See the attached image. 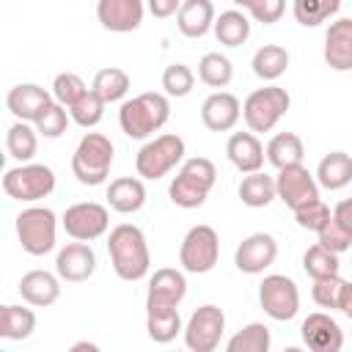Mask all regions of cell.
Here are the masks:
<instances>
[{
  "mask_svg": "<svg viewBox=\"0 0 352 352\" xmlns=\"http://www.w3.org/2000/svg\"><path fill=\"white\" fill-rule=\"evenodd\" d=\"M107 256L121 280H140L148 275V267H151L148 242H146V234L132 223H121L110 228Z\"/></svg>",
  "mask_w": 352,
  "mask_h": 352,
  "instance_id": "obj_1",
  "label": "cell"
},
{
  "mask_svg": "<svg viewBox=\"0 0 352 352\" xmlns=\"http://www.w3.org/2000/svg\"><path fill=\"white\" fill-rule=\"evenodd\" d=\"M170 118V102L168 94H157V91H146L138 94L132 99H126L118 110V124L121 132L126 138L143 140L154 132H160Z\"/></svg>",
  "mask_w": 352,
  "mask_h": 352,
  "instance_id": "obj_2",
  "label": "cell"
},
{
  "mask_svg": "<svg viewBox=\"0 0 352 352\" xmlns=\"http://www.w3.org/2000/svg\"><path fill=\"white\" fill-rule=\"evenodd\" d=\"M214 182H217L214 162L206 160V157H192V160L182 162L179 173L173 176V182L168 187V195L182 209H198L209 198Z\"/></svg>",
  "mask_w": 352,
  "mask_h": 352,
  "instance_id": "obj_3",
  "label": "cell"
},
{
  "mask_svg": "<svg viewBox=\"0 0 352 352\" xmlns=\"http://www.w3.org/2000/svg\"><path fill=\"white\" fill-rule=\"evenodd\" d=\"M113 143L107 135L102 132H85L82 140L77 143L74 154H72V173L80 184L96 187L104 184L110 176V165H113Z\"/></svg>",
  "mask_w": 352,
  "mask_h": 352,
  "instance_id": "obj_4",
  "label": "cell"
},
{
  "mask_svg": "<svg viewBox=\"0 0 352 352\" xmlns=\"http://www.w3.org/2000/svg\"><path fill=\"white\" fill-rule=\"evenodd\" d=\"M58 217L50 206H28L16 214V239L25 253L44 256L55 248Z\"/></svg>",
  "mask_w": 352,
  "mask_h": 352,
  "instance_id": "obj_5",
  "label": "cell"
},
{
  "mask_svg": "<svg viewBox=\"0 0 352 352\" xmlns=\"http://www.w3.org/2000/svg\"><path fill=\"white\" fill-rule=\"evenodd\" d=\"M3 190L8 198L22 204H36L47 198L55 190V173L50 165L41 162H22L16 168H8L3 176Z\"/></svg>",
  "mask_w": 352,
  "mask_h": 352,
  "instance_id": "obj_6",
  "label": "cell"
},
{
  "mask_svg": "<svg viewBox=\"0 0 352 352\" xmlns=\"http://www.w3.org/2000/svg\"><path fill=\"white\" fill-rule=\"evenodd\" d=\"M289 104H292V99H289L286 88L264 85V88H256L253 94H248V99L242 104V118L250 132H270L286 116Z\"/></svg>",
  "mask_w": 352,
  "mask_h": 352,
  "instance_id": "obj_7",
  "label": "cell"
},
{
  "mask_svg": "<svg viewBox=\"0 0 352 352\" xmlns=\"http://www.w3.org/2000/svg\"><path fill=\"white\" fill-rule=\"evenodd\" d=\"M184 160V140L173 132L157 135L154 140L143 143V148L135 157V170L140 179H162L165 173H170L179 162Z\"/></svg>",
  "mask_w": 352,
  "mask_h": 352,
  "instance_id": "obj_8",
  "label": "cell"
},
{
  "mask_svg": "<svg viewBox=\"0 0 352 352\" xmlns=\"http://www.w3.org/2000/svg\"><path fill=\"white\" fill-rule=\"evenodd\" d=\"M220 258V236L212 226L206 223H198L192 226L184 239H182V248H179V264L184 272H192V275H204L209 270H214Z\"/></svg>",
  "mask_w": 352,
  "mask_h": 352,
  "instance_id": "obj_9",
  "label": "cell"
},
{
  "mask_svg": "<svg viewBox=\"0 0 352 352\" xmlns=\"http://www.w3.org/2000/svg\"><path fill=\"white\" fill-rule=\"evenodd\" d=\"M258 305L275 322H289L300 311V289L289 275H264L258 283Z\"/></svg>",
  "mask_w": 352,
  "mask_h": 352,
  "instance_id": "obj_10",
  "label": "cell"
},
{
  "mask_svg": "<svg viewBox=\"0 0 352 352\" xmlns=\"http://www.w3.org/2000/svg\"><path fill=\"white\" fill-rule=\"evenodd\" d=\"M223 330H226V314H223V308L206 302V305L195 308L192 316H190V322L184 324V344L192 352H214L220 346Z\"/></svg>",
  "mask_w": 352,
  "mask_h": 352,
  "instance_id": "obj_11",
  "label": "cell"
},
{
  "mask_svg": "<svg viewBox=\"0 0 352 352\" xmlns=\"http://www.w3.org/2000/svg\"><path fill=\"white\" fill-rule=\"evenodd\" d=\"M60 226L66 228V234L72 239H80V242H94L99 236L107 234L110 228V214H107V206L96 204V201H80V204H72L63 217H60Z\"/></svg>",
  "mask_w": 352,
  "mask_h": 352,
  "instance_id": "obj_12",
  "label": "cell"
},
{
  "mask_svg": "<svg viewBox=\"0 0 352 352\" xmlns=\"http://www.w3.org/2000/svg\"><path fill=\"white\" fill-rule=\"evenodd\" d=\"M275 187H278V198L294 212L300 206H305L308 201L319 198V182L316 176L300 162V165H289L280 168L275 176Z\"/></svg>",
  "mask_w": 352,
  "mask_h": 352,
  "instance_id": "obj_13",
  "label": "cell"
},
{
  "mask_svg": "<svg viewBox=\"0 0 352 352\" xmlns=\"http://www.w3.org/2000/svg\"><path fill=\"white\" fill-rule=\"evenodd\" d=\"M278 258V242L272 234H264V231H256L250 236H245L239 245H236V253H234V264L239 272H248V275H258L264 272L267 267H272Z\"/></svg>",
  "mask_w": 352,
  "mask_h": 352,
  "instance_id": "obj_14",
  "label": "cell"
},
{
  "mask_svg": "<svg viewBox=\"0 0 352 352\" xmlns=\"http://www.w3.org/2000/svg\"><path fill=\"white\" fill-rule=\"evenodd\" d=\"M184 297H187V278H184V272H179L173 267H162L148 280L146 311H151V308H179V302Z\"/></svg>",
  "mask_w": 352,
  "mask_h": 352,
  "instance_id": "obj_15",
  "label": "cell"
},
{
  "mask_svg": "<svg viewBox=\"0 0 352 352\" xmlns=\"http://www.w3.org/2000/svg\"><path fill=\"white\" fill-rule=\"evenodd\" d=\"M146 14L143 0H96V19L110 33H132Z\"/></svg>",
  "mask_w": 352,
  "mask_h": 352,
  "instance_id": "obj_16",
  "label": "cell"
},
{
  "mask_svg": "<svg viewBox=\"0 0 352 352\" xmlns=\"http://www.w3.org/2000/svg\"><path fill=\"white\" fill-rule=\"evenodd\" d=\"M55 272L66 283H82L96 272V253L88 242H69L55 256Z\"/></svg>",
  "mask_w": 352,
  "mask_h": 352,
  "instance_id": "obj_17",
  "label": "cell"
},
{
  "mask_svg": "<svg viewBox=\"0 0 352 352\" xmlns=\"http://www.w3.org/2000/svg\"><path fill=\"white\" fill-rule=\"evenodd\" d=\"M300 336H302V344L314 352H341L344 346V330L330 314H322V311L308 314L302 319Z\"/></svg>",
  "mask_w": 352,
  "mask_h": 352,
  "instance_id": "obj_18",
  "label": "cell"
},
{
  "mask_svg": "<svg viewBox=\"0 0 352 352\" xmlns=\"http://www.w3.org/2000/svg\"><path fill=\"white\" fill-rule=\"evenodd\" d=\"M242 118V104L228 91H214L201 104V121L209 132H228Z\"/></svg>",
  "mask_w": 352,
  "mask_h": 352,
  "instance_id": "obj_19",
  "label": "cell"
},
{
  "mask_svg": "<svg viewBox=\"0 0 352 352\" xmlns=\"http://www.w3.org/2000/svg\"><path fill=\"white\" fill-rule=\"evenodd\" d=\"M50 102H52V94L44 91L41 85H36V82H19L6 96V107L11 110V116L16 121H30V124L41 116V110Z\"/></svg>",
  "mask_w": 352,
  "mask_h": 352,
  "instance_id": "obj_20",
  "label": "cell"
},
{
  "mask_svg": "<svg viewBox=\"0 0 352 352\" xmlns=\"http://www.w3.org/2000/svg\"><path fill=\"white\" fill-rule=\"evenodd\" d=\"M324 63L333 72H349L352 69V19H336L330 22L324 33Z\"/></svg>",
  "mask_w": 352,
  "mask_h": 352,
  "instance_id": "obj_21",
  "label": "cell"
},
{
  "mask_svg": "<svg viewBox=\"0 0 352 352\" xmlns=\"http://www.w3.org/2000/svg\"><path fill=\"white\" fill-rule=\"evenodd\" d=\"M19 294L33 308H47L60 297V275L47 270H30L19 278Z\"/></svg>",
  "mask_w": 352,
  "mask_h": 352,
  "instance_id": "obj_22",
  "label": "cell"
},
{
  "mask_svg": "<svg viewBox=\"0 0 352 352\" xmlns=\"http://www.w3.org/2000/svg\"><path fill=\"white\" fill-rule=\"evenodd\" d=\"M226 154L231 160V165L239 170V173H253V170H261L264 165V157H267V148L261 146V140L256 138V132H234L226 143Z\"/></svg>",
  "mask_w": 352,
  "mask_h": 352,
  "instance_id": "obj_23",
  "label": "cell"
},
{
  "mask_svg": "<svg viewBox=\"0 0 352 352\" xmlns=\"http://www.w3.org/2000/svg\"><path fill=\"white\" fill-rule=\"evenodd\" d=\"M214 3L212 0H184L179 14H176V25L179 33L187 38H201L214 28Z\"/></svg>",
  "mask_w": 352,
  "mask_h": 352,
  "instance_id": "obj_24",
  "label": "cell"
},
{
  "mask_svg": "<svg viewBox=\"0 0 352 352\" xmlns=\"http://www.w3.org/2000/svg\"><path fill=\"white\" fill-rule=\"evenodd\" d=\"M107 204L110 209L121 212V214H135L143 209L146 204V187L138 176H121L113 179L107 187Z\"/></svg>",
  "mask_w": 352,
  "mask_h": 352,
  "instance_id": "obj_25",
  "label": "cell"
},
{
  "mask_svg": "<svg viewBox=\"0 0 352 352\" xmlns=\"http://www.w3.org/2000/svg\"><path fill=\"white\" fill-rule=\"evenodd\" d=\"M316 182L319 187L336 192V190H344L349 182H352V157L346 151H330L319 160V168H316Z\"/></svg>",
  "mask_w": 352,
  "mask_h": 352,
  "instance_id": "obj_26",
  "label": "cell"
},
{
  "mask_svg": "<svg viewBox=\"0 0 352 352\" xmlns=\"http://www.w3.org/2000/svg\"><path fill=\"white\" fill-rule=\"evenodd\" d=\"M239 198L245 206L250 209H264L278 198V187H275V176L264 173V170H253L245 173V179L239 182Z\"/></svg>",
  "mask_w": 352,
  "mask_h": 352,
  "instance_id": "obj_27",
  "label": "cell"
},
{
  "mask_svg": "<svg viewBox=\"0 0 352 352\" xmlns=\"http://www.w3.org/2000/svg\"><path fill=\"white\" fill-rule=\"evenodd\" d=\"M36 330V314L25 305H3L0 308V338L6 341H25Z\"/></svg>",
  "mask_w": 352,
  "mask_h": 352,
  "instance_id": "obj_28",
  "label": "cell"
},
{
  "mask_svg": "<svg viewBox=\"0 0 352 352\" xmlns=\"http://www.w3.org/2000/svg\"><path fill=\"white\" fill-rule=\"evenodd\" d=\"M146 333L154 344H170L179 333H184L179 308H151V311H146Z\"/></svg>",
  "mask_w": 352,
  "mask_h": 352,
  "instance_id": "obj_29",
  "label": "cell"
},
{
  "mask_svg": "<svg viewBox=\"0 0 352 352\" xmlns=\"http://www.w3.org/2000/svg\"><path fill=\"white\" fill-rule=\"evenodd\" d=\"M214 38L223 44V47H239L250 38V19L245 11H223L217 19H214Z\"/></svg>",
  "mask_w": 352,
  "mask_h": 352,
  "instance_id": "obj_30",
  "label": "cell"
},
{
  "mask_svg": "<svg viewBox=\"0 0 352 352\" xmlns=\"http://www.w3.org/2000/svg\"><path fill=\"white\" fill-rule=\"evenodd\" d=\"M250 66H253V74H256L258 80L272 82V80H278V77L289 69V52H286V47H280V44H264V47L256 50Z\"/></svg>",
  "mask_w": 352,
  "mask_h": 352,
  "instance_id": "obj_31",
  "label": "cell"
},
{
  "mask_svg": "<svg viewBox=\"0 0 352 352\" xmlns=\"http://www.w3.org/2000/svg\"><path fill=\"white\" fill-rule=\"evenodd\" d=\"M305 157V146L300 140V135L294 132H278L270 143H267V160L280 170L289 165H300Z\"/></svg>",
  "mask_w": 352,
  "mask_h": 352,
  "instance_id": "obj_32",
  "label": "cell"
},
{
  "mask_svg": "<svg viewBox=\"0 0 352 352\" xmlns=\"http://www.w3.org/2000/svg\"><path fill=\"white\" fill-rule=\"evenodd\" d=\"M6 148H8V157L19 162H30L38 148L36 126H30V121H14L6 132Z\"/></svg>",
  "mask_w": 352,
  "mask_h": 352,
  "instance_id": "obj_33",
  "label": "cell"
},
{
  "mask_svg": "<svg viewBox=\"0 0 352 352\" xmlns=\"http://www.w3.org/2000/svg\"><path fill=\"white\" fill-rule=\"evenodd\" d=\"M91 88H94L107 104L121 102V99L129 94V74H126L124 69H118V66H104V69H99V72L94 74Z\"/></svg>",
  "mask_w": 352,
  "mask_h": 352,
  "instance_id": "obj_34",
  "label": "cell"
},
{
  "mask_svg": "<svg viewBox=\"0 0 352 352\" xmlns=\"http://www.w3.org/2000/svg\"><path fill=\"white\" fill-rule=\"evenodd\" d=\"M270 344H272L270 327L261 324V322H250V324H245L242 330H236V333L228 338L226 349H228V352H267Z\"/></svg>",
  "mask_w": 352,
  "mask_h": 352,
  "instance_id": "obj_35",
  "label": "cell"
},
{
  "mask_svg": "<svg viewBox=\"0 0 352 352\" xmlns=\"http://www.w3.org/2000/svg\"><path fill=\"white\" fill-rule=\"evenodd\" d=\"M341 8V0H294L292 3V11H294V19L302 25V28H316L327 19H333Z\"/></svg>",
  "mask_w": 352,
  "mask_h": 352,
  "instance_id": "obj_36",
  "label": "cell"
},
{
  "mask_svg": "<svg viewBox=\"0 0 352 352\" xmlns=\"http://www.w3.org/2000/svg\"><path fill=\"white\" fill-rule=\"evenodd\" d=\"M234 77V66L226 55L220 52H206L201 60H198V80L209 88H226Z\"/></svg>",
  "mask_w": 352,
  "mask_h": 352,
  "instance_id": "obj_37",
  "label": "cell"
},
{
  "mask_svg": "<svg viewBox=\"0 0 352 352\" xmlns=\"http://www.w3.org/2000/svg\"><path fill=\"white\" fill-rule=\"evenodd\" d=\"M338 253H333L330 248H324L322 242L311 245L302 256V270L305 275H311L314 280L316 278H330V275H338Z\"/></svg>",
  "mask_w": 352,
  "mask_h": 352,
  "instance_id": "obj_38",
  "label": "cell"
},
{
  "mask_svg": "<svg viewBox=\"0 0 352 352\" xmlns=\"http://www.w3.org/2000/svg\"><path fill=\"white\" fill-rule=\"evenodd\" d=\"M104 107H107V102H104L94 88H88V91L69 107V116H72V121L80 124L82 129H91V126H96V124L102 121Z\"/></svg>",
  "mask_w": 352,
  "mask_h": 352,
  "instance_id": "obj_39",
  "label": "cell"
},
{
  "mask_svg": "<svg viewBox=\"0 0 352 352\" xmlns=\"http://www.w3.org/2000/svg\"><path fill=\"white\" fill-rule=\"evenodd\" d=\"M69 107H63L60 102H50L44 110H41V116L33 121V126H36V132L38 135H44V138H60L63 132H66V126H69V113H66Z\"/></svg>",
  "mask_w": 352,
  "mask_h": 352,
  "instance_id": "obj_40",
  "label": "cell"
},
{
  "mask_svg": "<svg viewBox=\"0 0 352 352\" xmlns=\"http://www.w3.org/2000/svg\"><path fill=\"white\" fill-rule=\"evenodd\" d=\"M192 85H195V74H192L190 66H184V63L165 66V72H162V88H165L168 96L182 99V96H187L192 91Z\"/></svg>",
  "mask_w": 352,
  "mask_h": 352,
  "instance_id": "obj_41",
  "label": "cell"
},
{
  "mask_svg": "<svg viewBox=\"0 0 352 352\" xmlns=\"http://www.w3.org/2000/svg\"><path fill=\"white\" fill-rule=\"evenodd\" d=\"M85 91H88V85H85L82 77L74 74V72H60V74H55V80H52V99L60 102L63 107H72Z\"/></svg>",
  "mask_w": 352,
  "mask_h": 352,
  "instance_id": "obj_42",
  "label": "cell"
},
{
  "mask_svg": "<svg viewBox=\"0 0 352 352\" xmlns=\"http://www.w3.org/2000/svg\"><path fill=\"white\" fill-rule=\"evenodd\" d=\"M330 217H333V212L327 209V204H324L322 198L308 201L305 206L294 209V220H297V226L305 228V231H316V234L324 228V223H327Z\"/></svg>",
  "mask_w": 352,
  "mask_h": 352,
  "instance_id": "obj_43",
  "label": "cell"
},
{
  "mask_svg": "<svg viewBox=\"0 0 352 352\" xmlns=\"http://www.w3.org/2000/svg\"><path fill=\"white\" fill-rule=\"evenodd\" d=\"M341 289H344V278H338V275H330V278H316V280H314V289H311V297H314V302H316L319 308L338 311Z\"/></svg>",
  "mask_w": 352,
  "mask_h": 352,
  "instance_id": "obj_44",
  "label": "cell"
},
{
  "mask_svg": "<svg viewBox=\"0 0 352 352\" xmlns=\"http://www.w3.org/2000/svg\"><path fill=\"white\" fill-rule=\"evenodd\" d=\"M316 236H319V242H322L324 248H330L333 253L352 250V231H346L336 217H330V220L324 223V228H322Z\"/></svg>",
  "mask_w": 352,
  "mask_h": 352,
  "instance_id": "obj_45",
  "label": "cell"
},
{
  "mask_svg": "<svg viewBox=\"0 0 352 352\" xmlns=\"http://www.w3.org/2000/svg\"><path fill=\"white\" fill-rule=\"evenodd\" d=\"M286 11V0H253L248 14L256 19V22H264V25H272L283 16Z\"/></svg>",
  "mask_w": 352,
  "mask_h": 352,
  "instance_id": "obj_46",
  "label": "cell"
},
{
  "mask_svg": "<svg viewBox=\"0 0 352 352\" xmlns=\"http://www.w3.org/2000/svg\"><path fill=\"white\" fill-rule=\"evenodd\" d=\"M182 3H184V0H146L148 11H151V14L157 16V19H168V16L179 14Z\"/></svg>",
  "mask_w": 352,
  "mask_h": 352,
  "instance_id": "obj_47",
  "label": "cell"
},
{
  "mask_svg": "<svg viewBox=\"0 0 352 352\" xmlns=\"http://www.w3.org/2000/svg\"><path fill=\"white\" fill-rule=\"evenodd\" d=\"M333 217H336L346 231H352V198L338 201V204H336V209H333Z\"/></svg>",
  "mask_w": 352,
  "mask_h": 352,
  "instance_id": "obj_48",
  "label": "cell"
},
{
  "mask_svg": "<svg viewBox=\"0 0 352 352\" xmlns=\"http://www.w3.org/2000/svg\"><path fill=\"white\" fill-rule=\"evenodd\" d=\"M72 349H74V352H77V349H88V352H96L99 346H96V344H88V341H80V344H74Z\"/></svg>",
  "mask_w": 352,
  "mask_h": 352,
  "instance_id": "obj_49",
  "label": "cell"
},
{
  "mask_svg": "<svg viewBox=\"0 0 352 352\" xmlns=\"http://www.w3.org/2000/svg\"><path fill=\"white\" fill-rule=\"evenodd\" d=\"M231 3H234V6H239V8H245V11H248V8H250V3H253V0H231Z\"/></svg>",
  "mask_w": 352,
  "mask_h": 352,
  "instance_id": "obj_50",
  "label": "cell"
},
{
  "mask_svg": "<svg viewBox=\"0 0 352 352\" xmlns=\"http://www.w3.org/2000/svg\"><path fill=\"white\" fill-rule=\"evenodd\" d=\"M349 319H352V314H349Z\"/></svg>",
  "mask_w": 352,
  "mask_h": 352,
  "instance_id": "obj_51",
  "label": "cell"
}]
</instances>
